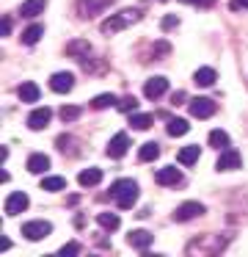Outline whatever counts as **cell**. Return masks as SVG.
<instances>
[{
  "label": "cell",
  "instance_id": "obj_28",
  "mask_svg": "<svg viewBox=\"0 0 248 257\" xmlns=\"http://www.w3.org/2000/svg\"><path fill=\"white\" fill-rule=\"evenodd\" d=\"M152 122H154L152 113H132V116H130V124L135 130H149V127H152Z\"/></svg>",
  "mask_w": 248,
  "mask_h": 257
},
{
  "label": "cell",
  "instance_id": "obj_8",
  "mask_svg": "<svg viewBox=\"0 0 248 257\" xmlns=\"http://www.w3.org/2000/svg\"><path fill=\"white\" fill-rule=\"evenodd\" d=\"M127 150H130V136L127 133H116L113 139L108 141V158H113V161L124 158Z\"/></svg>",
  "mask_w": 248,
  "mask_h": 257
},
{
  "label": "cell",
  "instance_id": "obj_16",
  "mask_svg": "<svg viewBox=\"0 0 248 257\" xmlns=\"http://www.w3.org/2000/svg\"><path fill=\"white\" fill-rule=\"evenodd\" d=\"M77 183H80L83 188H94V185H99L102 183V169H97V166L83 169V172L77 174Z\"/></svg>",
  "mask_w": 248,
  "mask_h": 257
},
{
  "label": "cell",
  "instance_id": "obj_6",
  "mask_svg": "<svg viewBox=\"0 0 248 257\" xmlns=\"http://www.w3.org/2000/svg\"><path fill=\"white\" fill-rule=\"evenodd\" d=\"M28 205H31V199H28V194H25V191H14V194H9V196H6L3 210H6V216H17V213H22Z\"/></svg>",
  "mask_w": 248,
  "mask_h": 257
},
{
  "label": "cell",
  "instance_id": "obj_19",
  "mask_svg": "<svg viewBox=\"0 0 248 257\" xmlns=\"http://www.w3.org/2000/svg\"><path fill=\"white\" fill-rule=\"evenodd\" d=\"M44 6H47V0H25V3L20 6V17L33 20V17H39V14L44 12Z\"/></svg>",
  "mask_w": 248,
  "mask_h": 257
},
{
  "label": "cell",
  "instance_id": "obj_15",
  "mask_svg": "<svg viewBox=\"0 0 248 257\" xmlns=\"http://www.w3.org/2000/svg\"><path fill=\"white\" fill-rule=\"evenodd\" d=\"M154 180H157V185H179L182 183V172L174 169V166H163V169H157Z\"/></svg>",
  "mask_w": 248,
  "mask_h": 257
},
{
  "label": "cell",
  "instance_id": "obj_2",
  "mask_svg": "<svg viewBox=\"0 0 248 257\" xmlns=\"http://www.w3.org/2000/svg\"><path fill=\"white\" fill-rule=\"evenodd\" d=\"M143 14H141V9H124V12H119V14H110L108 20H105L102 25H99V31L102 34H119V31H124L127 25H132V23H138Z\"/></svg>",
  "mask_w": 248,
  "mask_h": 257
},
{
  "label": "cell",
  "instance_id": "obj_30",
  "mask_svg": "<svg viewBox=\"0 0 248 257\" xmlns=\"http://www.w3.org/2000/svg\"><path fill=\"white\" fill-rule=\"evenodd\" d=\"M88 50H91V47H88V42H72V45L66 47V53H69L72 58H83Z\"/></svg>",
  "mask_w": 248,
  "mask_h": 257
},
{
  "label": "cell",
  "instance_id": "obj_24",
  "mask_svg": "<svg viewBox=\"0 0 248 257\" xmlns=\"http://www.w3.org/2000/svg\"><path fill=\"white\" fill-rule=\"evenodd\" d=\"M168 136L171 139H179V136H185L187 130H190V124H187V119H168Z\"/></svg>",
  "mask_w": 248,
  "mask_h": 257
},
{
  "label": "cell",
  "instance_id": "obj_25",
  "mask_svg": "<svg viewBox=\"0 0 248 257\" xmlns=\"http://www.w3.org/2000/svg\"><path fill=\"white\" fill-rule=\"evenodd\" d=\"M116 102H119V97L108 91V94H97V97H94L91 108H94V111H102V108H110V105H116Z\"/></svg>",
  "mask_w": 248,
  "mask_h": 257
},
{
  "label": "cell",
  "instance_id": "obj_4",
  "mask_svg": "<svg viewBox=\"0 0 248 257\" xmlns=\"http://www.w3.org/2000/svg\"><path fill=\"white\" fill-rule=\"evenodd\" d=\"M242 166V158L237 150H231V147H226V150H220L218 155V163H215V169L218 172H234V169Z\"/></svg>",
  "mask_w": 248,
  "mask_h": 257
},
{
  "label": "cell",
  "instance_id": "obj_11",
  "mask_svg": "<svg viewBox=\"0 0 248 257\" xmlns=\"http://www.w3.org/2000/svg\"><path fill=\"white\" fill-rule=\"evenodd\" d=\"M110 3H113V0H77V9H80L83 17H97V14H102Z\"/></svg>",
  "mask_w": 248,
  "mask_h": 257
},
{
  "label": "cell",
  "instance_id": "obj_3",
  "mask_svg": "<svg viewBox=\"0 0 248 257\" xmlns=\"http://www.w3.org/2000/svg\"><path fill=\"white\" fill-rule=\"evenodd\" d=\"M204 213H207V207H204L201 202H182V205L174 210V221L185 224V221H190V218L204 216Z\"/></svg>",
  "mask_w": 248,
  "mask_h": 257
},
{
  "label": "cell",
  "instance_id": "obj_9",
  "mask_svg": "<svg viewBox=\"0 0 248 257\" xmlns=\"http://www.w3.org/2000/svg\"><path fill=\"white\" fill-rule=\"evenodd\" d=\"M190 113L196 119H209L215 113V102L209 97H193L190 100Z\"/></svg>",
  "mask_w": 248,
  "mask_h": 257
},
{
  "label": "cell",
  "instance_id": "obj_17",
  "mask_svg": "<svg viewBox=\"0 0 248 257\" xmlns=\"http://www.w3.org/2000/svg\"><path fill=\"white\" fill-rule=\"evenodd\" d=\"M17 94H20V102H39L42 91H39V86L33 83V80H25V83H20Z\"/></svg>",
  "mask_w": 248,
  "mask_h": 257
},
{
  "label": "cell",
  "instance_id": "obj_35",
  "mask_svg": "<svg viewBox=\"0 0 248 257\" xmlns=\"http://www.w3.org/2000/svg\"><path fill=\"white\" fill-rule=\"evenodd\" d=\"M179 25V17H174V14H168V17H163V23H160V28L163 31H171V28H176Z\"/></svg>",
  "mask_w": 248,
  "mask_h": 257
},
{
  "label": "cell",
  "instance_id": "obj_18",
  "mask_svg": "<svg viewBox=\"0 0 248 257\" xmlns=\"http://www.w3.org/2000/svg\"><path fill=\"white\" fill-rule=\"evenodd\" d=\"M25 166H28V172H31V174H44L50 169V158L42 155V152H33V155L28 158Z\"/></svg>",
  "mask_w": 248,
  "mask_h": 257
},
{
  "label": "cell",
  "instance_id": "obj_13",
  "mask_svg": "<svg viewBox=\"0 0 248 257\" xmlns=\"http://www.w3.org/2000/svg\"><path fill=\"white\" fill-rule=\"evenodd\" d=\"M50 119H53V111L50 108H36V111H31V116H28V127L31 130H44L50 124Z\"/></svg>",
  "mask_w": 248,
  "mask_h": 257
},
{
  "label": "cell",
  "instance_id": "obj_14",
  "mask_svg": "<svg viewBox=\"0 0 248 257\" xmlns=\"http://www.w3.org/2000/svg\"><path fill=\"white\" fill-rule=\"evenodd\" d=\"M152 238L154 235L146 232V229H132V232L127 235V243H130L132 249H138V251H146L149 246H152Z\"/></svg>",
  "mask_w": 248,
  "mask_h": 257
},
{
  "label": "cell",
  "instance_id": "obj_27",
  "mask_svg": "<svg viewBox=\"0 0 248 257\" xmlns=\"http://www.w3.org/2000/svg\"><path fill=\"white\" fill-rule=\"evenodd\" d=\"M42 191H66V177H58V174L44 177L42 180Z\"/></svg>",
  "mask_w": 248,
  "mask_h": 257
},
{
  "label": "cell",
  "instance_id": "obj_5",
  "mask_svg": "<svg viewBox=\"0 0 248 257\" xmlns=\"http://www.w3.org/2000/svg\"><path fill=\"white\" fill-rule=\"evenodd\" d=\"M50 232H53V224H50V221H42V218L22 224V235H25L28 240H42V238H47Z\"/></svg>",
  "mask_w": 248,
  "mask_h": 257
},
{
  "label": "cell",
  "instance_id": "obj_26",
  "mask_svg": "<svg viewBox=\"0 0 248 257\" xmlns=\"http://www.w3.org/2000/svg\"><path fill=\"white\" fill-rule=\"evenodd\" d=\"M97 224L102 229H108V232H113V229H119V216H116V213H99Z\"/></svg>",
  "mask_w": 248,
  "mask_h": 257
},
{
  "label": "cell",
  "instance_id": "obj_39",
  "mask_svg": "<svg viewBox=\"0 0 248 257\" xmlns=\"http://www.w3.org/2000/svg\"><path fill=\"white\" fill-rule=\"evenodd\" d=\"M3 36H11V17H3Z\"/></svg>",
  "mask_w": 248,
  "mask_h": 257
},
{
  "label": "cell",
  "instance_id": "obj_32",
  "mask_svg": "<svg viewBox=\"0 0 248 257\" xmlns=\"http://www.w3.org/2000/svg\"><path fill=\"white\" fill-rule=\"evenodd\" d=\"M116 108H119L121 113H135V108H138V100H135L132 94H127L124 100H119V102H116Z\"/></svg>",
  "mask_w": 248,
  "mask_h": 257
},
{
  "label": "cell",
  "instance_id": "obj_37",
  "mask_svg": "<svg viewBox=\"0 0 248 257\" xmlns=\"http://www.w3.org/2000/svg\"><path fill=\"white\" fill-rule=\"evenodd\" d=\"M229 9H231V12H240V9H248V0H231V3H229Z\"/></svg>",
  "mask_w": 248,
  "mask_h": 257
},
{
  "label": "cell",
  "instance_id": "obj_38",
  "mask_svg": "<svg viewBox=\"0 0 248 257\" xmlns=\"http://www.w3.org/2000/svg\"><path fill=\"white\" fill-rule=\"evenodd\" d=\"M182 100H185V91H174V97H171V102H174V105H182Z\"/></svg>",
  "mask_w": 248,
  "mask_h": 257
},
{
  "label": "cell",
  "instance_id": "obj_12",
  "mask_svg": "<svg viewBox=\"0 0 248 257\" xmlns=\"http://www.w3.org/2000/svg\"><path fill=\"white\" fill-rule=\"evenodd\" d=\"M215 254V251H220V243H218V238H212V235H207L204 238V243L201 240H193L190 246H187V254Z\"/></svg>",
  "mask_w": 248,
  "mask_h": 257
},
{
  "label": "cell",
  "instance_id": "obj_29",
  "mask_svg": "<svg viewBox=\"0 0 248 257\" xmlns=\"http://www.w3.org/2000/svg\"><path fill=\"white\" fill-rule=\"evenodd\" d=\"M209 147H215V150H226V147H229V136H226V130H209Z\"/></svg>",
  "mask_w": 248,
  "mask_h": 257
},
{
  "label": "cell",
  "instance_id": "obj_1",
  "mask_svg": "<svg viewBox=\"0 0 248 257\" xmlns=\"http://www.w3.org/2000/svg\"><path fill=\"white\" fill-rule=\"evenodd\" d=\"M108 194L116 199L119 210H130V207L138 202V183H135V180H130V177H121V180H116V183L110 185Z\"/></svg>",
  "mask_w": 248,
  "mask_h": 257
},
{
  "label": "cell",
  "instance_id": "obj_40",
  "mask_svg": "<svg viewBox=\"0 0 248 257\" xmlns=\"http://www.w3.org/2000/svg\"><path fill=\"white\" fill-rule=\"evenodd\" d=\"M0 243H3V251H9V249H11V240L6 238V235H3V240H0Z\"/></svg>",
  "mask_w": 248,
  "mask_h": 257
},
{
  "label": "cell",
  "instance_id": "obj_7",
  "mask_svg": "<svg viewBox=\"0 0 248 257\" xmlns=\"http://www.w3.org/2000/svg\"><path fill=\"white\" fill-rule=\"evenodd\" d=\"M165 91H168V78H163V75L149 78L146 86H143V97H146V100H157V97H163Z\"/></svg>",
  "mask_w": 248,
  "mask_h": 257
},
{
  "label": "cell",
  "instance_id": "obj_34",
  "mask_svg": "<svg viewBox=\"0 0 248 257\" xmlns=\"http://www.w3.org/2000/svg\"><path fill=\"white\" fill-rule=\"evenodd\" d=\"M168 50H171V47L165 45V42H157V45L152 47V58H154V61H157V58H160V56H165V53H168Z\"/></svg>",
  "mask_w": 248,
  "mask_h": 257
},
{
  "label": "cell",
  "instance_id": "obj_23",
  "mask_svg": "<svg viewBox=\"0 0 248 257\" xmlns=\"http://www.w3.org/2000/svg\"><path fill=\"white\" fill-rule=\"evenodd\" d=\"M44 36V28L39 23H33V25H28L25 31H22V42H25V45H36L39 39H42Z\"/></svg>",
  "mask_w": 248,
  "mask_h": 257
},
{
  "label": "cell",
  "instance_id": "obj_22",
  "mask_svg": "<svg viewBox=\"0 0 248 257\" xmlns=\"http://www.w3.org/2000/svg\"><path fill=\"white\" fill-rule=\"evenodd\" d=\"M138 158H141L143 163L157 161V158H160V147L154 144V141H146V144H141V150H138Z\"/></svg>",
  "mask_w": 248,
  "mask_h": 257
},
{
  "label": "cell",
  "instance_id": "obj_33",
  "mask_svg": "<svg viewBox=\"0 0 248 257\" xmlns=\"http://www.w3.org/2000/svg\"><path fill=\"white\" fill-rule=\"evenodd\" d=\"M80 251H83V246L77 243V240H72V243H64V246H61L58 254H61V257H75V254H80Z\"/></svg>",
  "mask_w": 248,
  "mask_h": 257
},
{
  "label": "cell",
  "instance_id": "obj_21",
  "mask_svg": "<svg viewBox=\"0 0 248 257\" xmlns=\"http://www.w3.org/2000/svg\"><path fill=\"white\" fill-rule=\"evenodd\" d=\"M193 80H196L198 86H212L215 80H218V75H215V69L212 67H201V69H196V75H193Z\"/></svg>",
  "mask_w": 248,
  "mask_h": 257
},
{
  "label": "cell",
  "instance_id": "obj_36",
  "mask_svg": "<svg viewBox=\"0 0 248 257\" xmlns=\"http://www.w3.org/2000/svg\"><path fill=\"white\" fill-rule=\"evenodd\" d=\"M179 3H187V6H212L215 0H179Z\"/></svg>",
  "mask_w": 248,
  "mask_h": 257
},
{
  "label": "cell",
  "instance_id": "obj_31",
  "mask_svg": "<svg viewBox=\"0 0 248 257\" xmlns=\"http://www.w3.org/2000/svg\"><path fill=\"white\" fill-rule=\"evenodd\" d=\"M80 113H83L80 105H64L61 108V119H64V122H75V119H80Z\"/></svg>",
  "mask_w": 248,
  "mask_h": 257
},
{
  "label": "cell",
  "instance_id": "obj_20",
  "mask_svg": "<svg viewBox=\"0 0 248 257\" xmlns=\"http://www.w3.org/2000/svg\"><path fill=\"white\" fill-rule=\"evenodd\" d=\"M176 158H179V163H182V166H193V163H196L198 158H201V150H198L196 144L182 147V150H179V155H176Z\"/></svg>",
  "mask_w": 248,
  "mask_h": 257
},
{
  "label": "cell",
  "instance_id": "obj_10",
  "mask_svg": "<svg viewBox=\"0 0 248 257\" xmlns=\"http://www.w3.org/2000/svg\"><path fill=\"white\" fill-rule=\"evenodd\" d=\"M50 89L58 91V94H69V91L75 89V75L72 72H55L53 78H50Z\"/></svg>",
  "mask_w": 248,
  "mask_h": 257
}]
</instances>
